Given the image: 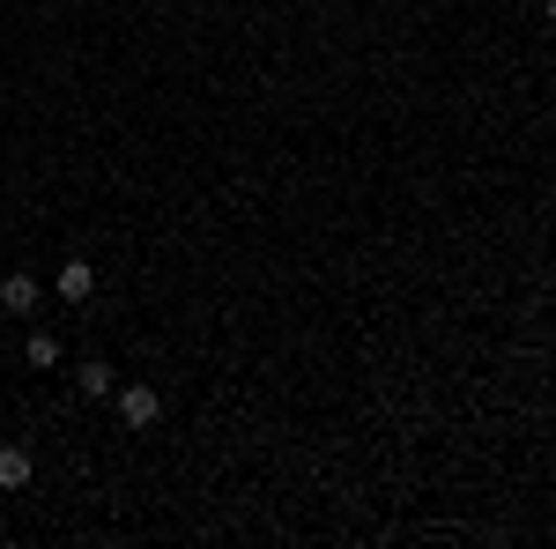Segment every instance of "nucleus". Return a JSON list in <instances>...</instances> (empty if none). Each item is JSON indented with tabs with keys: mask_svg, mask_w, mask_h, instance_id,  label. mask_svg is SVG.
Listing matches in <instances>:
<instances>
[{
	"mask_svg": "<svg viewBox=\"0 0 556 549\" xmlns=\"http://www.w3.org/2000/svg\"><path fill=\"white\" fill-rule=\"evenodd\" d=\"M23 357H30V372H52V364H60V335H45V327H38V335L23 341Z\"/></svg>",
	"mask_w": 556,
	"mask_h": 549,
	"instance_id": "423d86ee",
	"label": "nucleus"
},
{
	"mask_svg": "<svg viewBox=\"0 0 556 549\" xmlns=\"http://www.w3.org/2000/svg\"><path fill=\"white\" fill-rule=\"evenodd\" d=\"M119 416H127V431H149V423L164 416V401H156V386H127V394H119Z\"/></svg>",
	"mask_w": 556,
	"mask_h": 549,
	"instance_id": "f257e3e1",
	"label": "nucleus"
},
{
	"mask_svg": "<svg viewBox=\"0 0 556 549\" xmlns=\"http://www.w3.org/2000/svg\"><path fill=\"white\" fill-rule=\"evenodd\" d=\"M0 304L8 312H38V275H8L0 283Z\"/></svg>",
	"mask_w": 556,
	"mask_h": 549,
	"instance_id": "20e7f679",
	"label": "nucleus"
},
{
	"mask_svg": "<svg viewBox=\"0 0 556 549\" xmlns=\"http://www.w3.org/2000/svg\"><path fill=\"white\" fill-rule=\"evenodd\" d=\"M30 483V453L23 446H0V490H23Z\"/></svg>",
	"mask_w": 556,
	"mask_h": 549,
	"instance_id": "39448f33",
	"label": "nucleus"
},
{
	"mask_svg": "<svg viewBox=\"0 0 556 549\" xmlns=\"http://www.w3.org/2000/svg\"><path fill=\"white\" fill-rule=\"evenodd\" d=\"M75 386H83V401H104V394H112V386H119V372H112V364H104V357H89L83 372H75Z\"/></svg>",
	"mask_w": 556,
	"mask_h": 549,
	"instance_id": "f03ea898",
	"label": "nucleus"
},
{
	"mask_svg": "<svg viewBox=\"0 0 556 549\" xmlns=\"http://www.w3.org/2000/svg\"><path fill=\"white\" fill-rule=\"evenodd\" d=\"M89 290H97V267H89V260H67V267H60V297H67V304H83Z\"/></svg>",
	"mask_w": 556,
	"mask_h": 549,
	"instance_id": "7ed1b4c3",
	"label": "nucleus"
}]
</instances>
